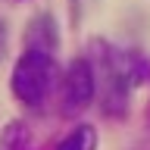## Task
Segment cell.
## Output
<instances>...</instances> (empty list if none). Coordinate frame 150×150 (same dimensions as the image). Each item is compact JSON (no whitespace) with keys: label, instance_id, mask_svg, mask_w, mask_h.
Segmentation results:
<instances>
[{"label":"cell","instance_id":"7a4b0ae2","mask_svg":"<svg viewBox=\"0 0 150 150\" xmlns=\"http://www.w3.org/2000/svg\"><path fill=\"white\" fill-rule=\"evenodd\" d=\"M94 91H97V81H94V69L88 66V59H75V63L66 66V75H63L66 112L84 110V106L94 100Z\"/></svg>","mask_w":150,"mask_h":150},{"label":"cell","instance_id":"3957f363","mask_svg":"<svg viewBox=\"0 0 150 150\" xmlns=\"http://www.w3.org/2000/svg\"><path fill=\"white\" fill-rule=\"evenodd\" d=\"M94 147H97V131L91 125H78L66 141H59L56 150H94Z\"/></svg>","mask_w":150,"mask_h":150},{"label":"cell","instance_id":"6da1fadb","mask_svg":"<svg viewBox=\"0 0 150 150\" xmlns=\"http://www.w3.org/2000/svg\"><path fill=\"white\" fill-rule=\"evenodd\" d=\"M53 78H56L53 56L47 50H41V47H31V50H25L19 56L16 69H13V94L28 106H38L50 94Z\"/></svg>","mask_w":150,"mask_h":150}]
</instances>
